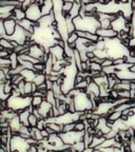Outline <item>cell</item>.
<instances>
[{"mask_svg": "<svg viewBox=\"0 0 135 152\" xmlns=\"http://www.w3.org/2000/svg\"><path fill=\"white\" fill-rule=\"evenodd\" d=\"M26 18H28L32 21L37 23L38 20L42 17V13H41V7L38 4L37 2L31 4L28 9L26 10Z\"/></svg>", "mask_w": 135, "mask_h": 152, "instance_id": "1", "label": "cell"}, {"mask_svg": "<svg viewBox=\"0 0 135 152\" xmlns=\"http://www.w3.org/2000/svg\"><path fill=\"white\" fill-rule=\"evenodd\" d=\"M47 53V50L45 49V47L39 43H34L33 45L30 47V54L32 57H35L37 59H40L45 56V54Z\"/></svg>", "mask_w": 135, "mask_h": 152, "instance_id": "2", "label": "cell"}, {"mask_svg": "<svg viewBox=\"0 0 135 152\" xmlns=\"http://www.w3.org/2000/svg\"><path fill=\"white\" fill-rule=\"evenodd\" d=\"M1 20V19H0ZM3 21V26H4V30L7 32V37H9L14 34L15 30H16V26L18 24L17 20L15 18H9L7 20H2Z\"/></svg>", "mask_w": 135, "mask_h": 152, "instance_id": "3", "label": "cell"}, {"mask_svg": "<svg viewBox=\"0 0 135 152\" xmlns=\"http://www.w3.org/2000/svg\"><path fill=\"white\" fill-rule=\"evenodd\" d=\"M96 34L99 36L100 38H104V39H113V38H116L118 33L116 31H114L113 28H97Z\"/></svg>", "mask_w": 135, "mask_h": 152, "instance_id": "4", "label": "cell"}, {"mask_svg": "<svg viewBox=\"0 0 135 152\" xmlns=\"http://www.w3.org/2000/svg\"><path fill=\"white\" fill-rule=\"evenodd\" d=\"M18 24L21 26L23 30H26V32H30L31 34H35V31H36V28H37V23L32 20H30L28 18H24L20 21H17Z\"/></svg>", "mask_w": 135, "mask_h": 152, "instance_id": "5", "label": "cell"}, {"mask_svg": "<svg viewBox=\"0 0 135 152\" xmlns=\"http://www.w3.org/2000/svg\"><path fill=\"white\" fill-rule=\"evenodd\" d=\"M49 53L53 55V56L56 58L57 60L64 59L66 57V51H64V48L60 47L58 45H54L49 49Z\"/></svg>", "mask_w": 135, "mask_h": 152, "instance_id": "6", "label": "cell"}, {"mask_svg": "<svg viewBox=\"0 0 135 152\" xmlns=\"http://www.w3.org/2000/svg\"><path fill=\"white\" fill-rule=\"evenodd\" d=\"M53 108V104H50V102H47V100H43V102L40 104V107L37 108L38 111H39V113H40L41 117L45 119H47V117H49V112L52 110Z\"/></svg>", "mask_w": 135, "mask_h": 152, "instance_id": "7", "label": "cell"}, {"mask_svg": "<svg viewBox=\"0 0 135 152\" xmlns=\"http://www.w3.org/2000/svg\"><path fill=\"white\" fill-rule=\"evenodd\" d=\"M54 12V3H53V0H45L43 4L41 5V13H42V16L45 15H50Z\"/></svg>", "mask_w": 135, "mask_h": 152, "instance_id": "8", "label": "cell"}, {"mask_svg": "<svg viewBox=\"0 0 135 152\" xmlns=\"http://www.w3.org/2000/svg\"><path fill=\"white\" fill-rule=\"evenodd\" d=\"M0 49H7L14 51V45H12V40L7 37H0Z\"/></svg>", "mask_w": 135, "mask_h": 152, "instance_id": "9", "label": "cell"}, {"mask_svg": "<svg viewBox=\"0 0 135 152\" xmlns=\"http://www.w3.org/2000/svg\"><path fill=\"white\" fill-rule=\"evenodd\" d=\"M13 18H15L17 21H20L22 19L26 18V13L22 7H16L13 12Z\"/></svg>", "mask_w": 135, "mask_h": 152, "instance_id": "10", "label": "cell"}, {"mask_svg": "<svg viewBox=\"0 0 135 152\" xmlns=\"http://www.w3.org/2000/svg\"><path fill=\"white\" fill-rule=\"evenodd\" d=\"M88 92L93 93L94 95H96L97 97H100V87L97 85V83H95L94 80L92 83H89V87H88Z\"/></svg>", "mask_w": 135, "mask_h": 152, "instance_id": "11", "label": "cell"}, {"mask_svg": "<svg viewBox=\"0 0 135 152\" xmlns=\"http://www.w3.org/2000/svg\"><path fill=\"white\" fill-rule=\"evenodd\" d=\"M21 75L24 77L26 81H33L34 78H35V76L37 75L34 70H28V69H23V71L21 72Z\"/></svg>", "mask_w": 135, "mask_h": 152, "instance_id": "12", "label": "cell"}, {"mask_svg": "<svg viewBox=\"0 0 135 152\" xmlns=\"http://www.w3.org/2000/svg\"><path fill=\"white\" fill-rule=\"evenodd\" d=\"M45 99V97H43V96H39V95H33V96H32L31 106L34 108V109H37V108L40 107V104H42Z\"/></svg>", "mask_w": 135, "mask_h": 152, "instance_id": "13", "label": "cell"}, {"mask_svg": "<svg viewBox=\"0 0 135 152\" xmlns=\"http://www.w3.org/2000/svg\"><path fill=\"white\" fill-rule=\"evenodd\" d=\"M81 7H82V4L80 3H77V2H74L73 3V7H72L71 12H70V16L72 18H76V17H78L80 15V11H81Z\"/></svg>", "mask_w": 135, "mask_h": 152, "instance_id": "14", "label": "cell"}, {"mask_svg": "<svg viewBox=\"0 0 135 152\" xmlns=\"http://www.w3.org/2000/svg\"><path fill=\"white\" fill-rule=\"evenodd\" d=\"M4 5H14L16 7H21L22 1L21 0H0V7Z\"/></svg>", "mask_w": 135, "mask_h": 152, "instance_id": "15", "label": "cell"}, {"mask_svg": "<svg viewBox=\"0 0 135 152\" xmlns=\"http://www.w3.org/2000/svg\"><path fill=\"white\" fill-rule=\"evenodd\" d=\"M47 81V75L45 73H37V75L35 76V78H34L33 83L37 86H40L45 83Z\"/></svg>", "mask_w": 135, "mask_h": 152, "instance_id": "16", "label": "cell"}, {"mask_svg": "<svg viewBox=\"0 0 135 152\" xmlns=\"http://www.w3.org/2000/svg\"><path fill=\"white\" fill-rule=\"evenodd\" d=\"M71 147H72V149L74 150V152H82L83 150L87 148V146H85L83 140H79V142H75L74 145H72Z\"/></svg>", "mask_w": 135, "mask_h": 152, "instance_id": "17", "label": "cell"}, {"mask_svg": "<svg viewBox=\"0 0 135 152\" xmlns=\"http://www.w3.org/2000/svg\"><path fill=\"white\" fill-rule=\"evenodd\" d=\"M121 115H123V112H120V111H114V112H112V113H110L109 114V116L107 117L109 121H119V119L121 118Z\"/></svg>", "mask_w": 135, "mask_h": 152, "instance_id": "18", "label": "cell"}, {"mask_svg": "<svg viewBox=\"0 0 135 152\" xmlns=\"http://www.w3.org/2000/svg\"><path fill=\"white\" fill-rule=\"evenodd\" d=\"M73 3L74 2H69V1H64L63 2V5H62V14L64 16L70 14L72 7H73Z\"/></svg>", "mask_w": 135, "mask_h": 152, "instance_id": "19", "label": "cell"}, {"mask_svg": "<svg viewBox=\"0 0 135 152\" xmlns=\"http://www.w3.org/2000/svg\"><path fill=\"white\" fill-rule=\"evenodd\" d=\"M45 100H47V102H50V104H52L53 106H55V104H56L57 97H56V96H55L54 92H53L52 90L47 91V96H45Z\"/></svg>", "mask_w": 135, "mask_h": 152, "instance_id": "20", "label": "cell"}, {"mask_svg": "<svg viewBox=\"0 0 135 152\" xmlns=\"http://www.w3.org/2000/svg\"><path fill=\"white\" fill-rule=\"evenodd\" d=\"M102 72L107 75H111V74L117 73V68L116 66H104L102 68Z\"/></svg>", "mask_w": 135, "mask_h": 152, "instance_id": "21", "label": "cell"}, {"mask_svg": "<svg viewBox=\"0 0 135 152\" xmlns=\"http://www.w3.org/2000/svg\"><path fill=\"white\" fill-rule=\"evenodd\" d=\"M85 129H87V126H85V121H78L75 123V131H77V132H83V131H85Z\"/></svg>", "mask_w": 135, "mask_h": 152, "instance_id": "22", "label": "cell"}, {"mask_svg": "<svg viewBox=\"0 0 135 152\" xmlns=\"http://www.w3.org/2000/svg\"><path fill=\"white\" fill-rule=\"evenodd\" d=\"M12 83L13 85H16V86H18L19 85V83H21L22 80H26L24 79V77L21 75V74H16V75H13L12 76Z\"/></svg>", "mask_w": 135, "mask_h": 152, "instance_id": "23", "label": "cell"}, {"mask_svg": "<svg viewBox=\"0 0 135 152\" xmlns=\"http://www.w3.org/2000/svg\"><path fill=\"white\" fill-rule=\"evenodd\" d=\"M91 61V60H90ZM90 69L91 71H95V72H101L102 71V66L98 62H95V61H91L90 64ZM90 71V72H91Z\"/></svg>", "mask_w": 135, "mask_h": 152, "instance_id": "24", "label": "cell"}, {"mask_svg": "<svg viewBox=\"0 0 135 152\" xmlns=\"http://www.w3.org/2000/svg\"><path fill=\"white\" fill-rule=\"evenodd\" d=\"M16 7L14 5H4V7H0V14H4V13H13Z\"/></svg>", "mask_w": 135, "mask_h": 152, "instance_id": "25", "label": "cell"}, {"mask_svg": "<svg viewBox=\"0 0 135 152\" xmlns=\"http://www.w3.org/2000/svg\"><path fill=\"white\" fill-rule=\"evenodd\" d=\"M45 64H43V62H38V64H34V71L36 73H45Z\"/></svg>", "mask_w": 135, "mask_h": 152, "instance_id": "26", "label": "cell"}, {"mask_svg": "<svg viewBox=\"0 0 135 152\" xmlns=\"http://www.w3.org/2000/svg\"><path fill=\"white\" fill-rule=\"evenodd\" d=\"M38 121H39V118H38L35 114L32 112L31 115H30V117H28V123H30V126H31V127H37Z\"/></svg>", "mask_w": 135, "mask_h": 152, "instance_id": "27", "label": "cell"}, {"mask_svg": "<svg viewBox=\"0 0 135 152\" xmlns=\"http://www.w3.org/2000/svg\"><path fill=\"white\" fill-rule=\"evenodd\" d=\"M100 28H112V20L111 19H101L99 20Z\"/></svg>", "mask_w": 135, "mask_h": 152, "instance_id": "28", "label": "cell"}, {"mask_svg": "<svg viewBox=\"0 0 135 152\" xmlns=\"http://www.w3.org/2000/svg\"><path fill=\"white\" fill-rule=\"evenodd\" d=\"M75 130V123L72 121V123H68L66 125H63V132L62 133H66V132H71V131Z\"/></svg>", "mask_w": 135, "mask_h": 152, "instance_id": "29", "label": "cell"}, {"mask_svg": "<svg viewBox=\"0 0 135 152\" xmlns=\"http://www.w3.org/2000/svg\"><path fill=\"white\" fill-rule=\"evenodd\" d=\"M13 50H7V49H0V58H9L11 56V53Z\"/></svg>", "mask_w": 135, "mask_h": 152, "instance_id": "30", "label": "cell"}, {"mask_svg": "<svg viewBox=\"0 0 135 152\" xmlns=\"http://www.w3.org/2000/svg\"><path fill=\"white\" fill-rule=\"evenodd\" d=\"M118 94H119V97L121 98H131L130 90H119Z\"/></svg>", "mask_w": 135, "mask_h": 152, "instance_id": "31", "label": "cell"}, {"mask_svg": "<svg viewBox=\"0 0 135 152\" xmlns=\"http://www.w3.org/2000/svg\"><path fill=\"white\" fill-rule=\"evenodd\" d=\"M102 68L104 66H114V58H111V57H108V58H104V62L101 64Z\"/></svg>", "mask_w": 135, "mask_h": 152, "instance_id": "32", "label": "cell"}, {"mask_svg": "<svg viewBox=\"0 0 135 152\" xmlns=\"http://www.w3.org/2000/svg\"><path fill=\"white\" fill-rule=\"evenodd\" d=\"M45 127H47V121H45V118H40L39 121H38L37 127H36V128L39 129V130H42V129H45Z\"/></svg>", "mask_w": 135, "mask_h": 152, "instance_id": "33", "label": "cell"}, {"mask_svg": "<svg viewBox=\"0 0 135 152\" xmlns=\"http://www.w3.org/2000/svg\"><path fill=\"white\" fill-rule=\"evenodd\" d=\"M125 62H126L125 57H118V58L114 59V66H120V64H123Z\"/></svg>", "mask_w": 135, "mask_h": 152, "instance_id": "34", "label": "cell"}, {"mask_svg": "<svg viewBox=\"0 0 135 152\" xmlns=\"http://www.w3.org/2000/svg\"><path fill=\"white\" fill-rule=\"evenodd\" d=\"M125 59H126V62L130 64H135V56H131V55H127L125 56Z\"/></svg>", "mask_w": 135, "mask_h": 152, "instance_id": "35", "label": "cell"}, {"mask_svg": "<svg viewBox=\"0 0 135 152\" xmlns=\"http://www.w3.org/2000/svg\"><path fill=\"white\" fill-rule=\"evenodd\" d=\"M85 77H83V76L81 75V74L78 72V73H77V75L75 76V85H76V83H81V81H83V80H85Z\"/></svg>", "mask_w": 135, "mask_h": 152, "instance_id": "36", "label": "cell"}, {"mask_svg": "<svg viewBox=\"0 0 135 152\" xmlns=\"http://www.w3.org/2000/svg\"><path fill=\"white\" fill-rule=\"evenodd\" d=\"M26 152H38V147L37 145H30L26 150Z\"/></svg>", "mask_w": 135, "mask_h": 152, "instance_id": "37", "label": "cell"}, {"mask_svg": "<svg viewBox=\"0 0 135 152\" xmlns=\"http://www.w3.org/2000/svg\"><path fill=\"white\" fill-rule=\"evenodd\" d=\"M40 131H41V135L43 136V138H45V140H47V138H49V136L51 135L50 133L47 132V130L45 128L42 129V130H40Z\"/></svg>", "mask_w": 135, "mask_h": 152, "instance_id": "38", "label": "cell"}, {"mask_svg": "<svg viewBox=\"0 0 135 152\" xmlns=\"http://www.w3.org/2000/svg\"><path fill=\"white\" fill-rule=\"evenodd\" d=\"M112 1L111 0H99L97 3H99L100 5H108V4H110Z\"/></svg>", "mask_w": 135, "mask_h": 152, "instance_id": "39", "label": "cell"}, {"mask_svg": "<svg viewBox=\"0 0 135 152\" xmlns=\"http://www.w3.org/2000/svg\"><path fill=\"white\" fill-rule=\"evenodd\" d=\"M94 148H92V147H87L85 150H83L82 152H94Z\"/></svg>", "mask_w": 135, "mask_h": 152, "instance_id": "40", "label": "cell"}, {"mask_svg": "<svg viewBox=\"0 0 135 152\" xmlns=\"http://www.w3.org/2000/svg\"><path fill=\"white\" fill-rule=\"evenodd\" d=\"M117 2L120 3V4H126V3H129V0H116Z\"/></svg>", "mask_w": 135, "mask_h": 152, "instance_id": "41", "label": "cell"}, {"mask_svg": "<svg viewBox=\"0 0 135 152\" xmlns=\"http://www.w3.org/2000/svg\"><path fill=\"white\" fill-rule=\"evenodd\" d=\"M92 2V0H81V3L82 5H85V4H89V3Z\"/></svg>", "mask_w": 135, "mask_h": 152, "instance_id": "42", "label": "cell"}, {"mask_svg": "<svg viewBox=\"0 0 135 152\" xmlns=\"http://www.w3.org/2000/svg\"><path fill=\"white\" fill-rule=\"evenodd\" d=\"M129 70H130L131 72H133V73H135V64H132V66H131Z\"/></svg>", "mask_w": 135, "mask_h": 152, "instance_id": "43", "label": "cell"}, {"mask_svg": "<svg viewBox=\"0 0 135 152\" xmlns=\"http://www.w3.org/2000/svg\"><path fill=\"white\" fill-rule=\"evenodd\" d=\"M99 0H92V2H98Z\"/></svg>", "mask_w": 135, "mask_h": 152, "instance_id": "44", "label": "cell"}, {"mask_svg": "<svg viewBox=\"0 0 135 152\" xmlns=\"http://www.w3.org/2000/svg\"><path fill=\"white\" fill-rule=\"evenodd\" d=\"M12 152H20L19 150H14V151H12Z\"/></svg>", "mask_w": 135, "mask_h": 152, "instance_id": "45", "label": "cell"}]
</instances>
